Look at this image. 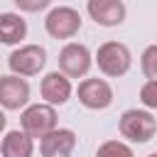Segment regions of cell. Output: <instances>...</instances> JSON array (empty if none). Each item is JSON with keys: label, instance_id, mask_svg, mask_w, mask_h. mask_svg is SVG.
Returning a JSON list of instances; mask_svg holds the SVG:
<instances>
[{"label": "cell", "instance_id": "7", "mask_svg": "<svg viewBox=\"0 0 157 157\" xmlns=\"http://www.w3.org/2000/svg\"><path fill=\"white\" fill-rule=\"evenodd\" d=\"M78 101L88 110H105L113 103V88L105 78H83L76 91Z\"/></svg>", "mask_w": 157, "mask_h": 157}, {"label": "cell", "instance_id": "8", "mask_svg": "<svg viewBox=\"0 0 157 157\" xmlns=\"http://www.w3.org/2000/svg\"><path fill=\"white\" fill-rule=\"evenodd\" d=\"M0 103L5 110H20L29 103V83L22 76L7 74L0 78Z\"/></svg>", "mask_w": 157, "mask_h": 157}, {"label": "cell", "instance_id": "3", "mask_svg": "<svg viewBox=\"0 0 157 157\" xmlns=\"http://www.w3.org/2000/svg\"><path fill=\"white\" fill-rule=\"evenodd\" d=\"M20 125L32 140H44L49 132L56 130V110L49 103H32L22 110Z\"/></svg>", "mask_w": 157, "mask_h": 157}, {"label": "cell", "instance_id": "10", "mask_svg": "<svg viewBox=\"0 0 157 157\" xmlns=\"http://www.w3.org/2000/svg\"><path fill=\"white\" fill-rule=\"evenodd\" d=\"M71 91L74 88H71L69 76H64L61 71H49L39 83V93L49 105H64L71 98Z\"/></svg>", "mask_w": 157, "mask_h": 157}, {"label": "cell", "instance_id": "16", "mask_svg": "<svg viewBox=\"0 0 157 157\" xmlns=\"http://www.w3.org/2000/svg\"><path fill=\"white\" fill-rule=\"evenodd\" d=\"M140 101H142L145 108L157 110V81H145L140 86Z\"/></svg>", "mask_w": 157, "mask_h": 157}, {"label": "cell", "instance_id": "12", "mask_svg": "<svg viewBox=\"0 0 157 157\" xmlns=\"http://www.w3.org/2000/svg\"><path fill=\"white\" fill-rule=\"evenodd\" d=\"M2 157H32L34 152V140L25 130H7L0 145Z\"/></svg>", "mask_w": 157, "mask_h": 157}, {"label": "cell", "instance_id": "5", "mask_svg": "<svg viewBox=\"0 0 157 157\" xmlns=\"http://www.w3.org/2000/svg\"><path fill=\"white\" fill-rule=\"evenodd\" d=\"M47 64V49L39 44H25L7 56V66L15 76H37Z\"/></svg>", "mask_w": 157, "mask_h": 157}, {"label": "cell", "instance_id": "4", "mask_svg": "<svg viewBox=\"0 0 157 157\" xmlns=\"http://www.w3.org/2000/svg\"><path fill=\"white\" fill-rule=\"evenodd\" d=\"M44 29L54 39H71L81 29V15H78V10H74L69 5H56L47 12Z\"/></svg>", "mask_w": 157, "mask_h": 157}, {"label": "cell", "instance_id": "9", "mask_svg": "<svg viewBox=\"0 0 157 157\" xmlns=\"http://www.w3.org/2000/svg\"><path fill=\"white\" fill-rule=\"evenodd\" d=\"M86 10L101 27H118L125 20V2L120 0H88Z\"/></svg>", "mask_w": 157, "mask_h": 157}, {"label": "cell", "instance_id": "6", "mask_svg": "<svg viewBox=\"0 0 157 157\" xmlns=\"http://www.w3.org/2000/svg\"><path fill=\"white\" fill-rule=\"evenodd\" d=\"M93 64V56L88 52L86 44H78V42H69L61 47L59 52V71L69 78H81L88 74Z\"/></svg>", "mask_w": 157, "mask_h": 157}, {"label": "cell", "instance_id": "15", "mask_svg": "<svg viewBox=\"0 0 157 157\" xmlns=\"http://www.w3.org/2000/svg\"><path fill=\"white\" fill-rule=\"evenodd\" d=\"M96 157H135V155H132V150L125 142H120V140H105L98 147Z\"/></svg>", "mask_w": 157, "mask_h": 157}, {"label": "cell", "instance_id": "1", "mask_svg": "<svg viewBox=\"0 0 157 157\" xmlns=\"http://www.w3.org/2000/svg\"><path fill=\"white\" fill-rule=\"evenodd\" d=\"M118 130L125 140L130 142H150L157 132V118L150 113V110H140V108H130L120 115V123H118Z\"/></svg>", "mask_w": 157, "mask_h": 157}, {"label": "cell", "instance_id": "2", "mask_svg": "<svg viewBox=\"0 0 157 157\" xmlns=\"http://www.w3.org/2000/svg\"><path fill=\"white\" fill-rule=\"evenodd\" d=\"M96 64H98V69H101L105 76L118 78V76H125V74L130 71V66H132V54H130V49H128L123 42L110 39V42H103V44L98 47V52H96Z\"/></svg>", "mask_w": 157, "mask_h": 157}, {"label": "cell", "instance_id": "13", "mask_svg": "<svg viewBox=\"0 0 157 157\" xmlns=\"http://www.w3.org/2000/svg\"><path fill=\"white\" fill-rule=\"evenodd\" d=\"M27 37V22L22 15L15 12H2L0 15V39L2 44H20Z\"/></svg>", "mask_w": 157, "mask_h": 157}, {"label": "cell", "instance_id": "18", "mask_svg": "<svg viewBox=\"0 0 157 157\" xmlns=\"http://www.w3.org/2000/svg\"><path fill=\"white\" fill-rule=\"evenodd\" d=\"M147 157H157V152H152V155H147Z\"/></svg>", "mask_w": 157, "mask_h": 157}, {"label": "cell", "instance_id": "17", "mask_svg": "<svg viewBox=\"0 0 157 157\" xmlns=\"http://www.w3.org/2000/svg\"><path fill=\"white\" fill-rule=\"evenodd\" d=\"M15 5H17L20 10H25V12H39V10L49 7L52 2H49V0H15Z\"/></svg>", "mask_w": 157, "mask_h": 157}, {"label": "cell", "instance_id": "11", "mask_svg": "<svg viewBox=\"0 0 157 157\" xmlns=\"http://www.w3.org/2000/svg\"><path fill=\"white\" fill-rule=\"evenodd\" d=\"M74 147H76V132L69 128H56L44 140H39L42 157H71Z\"/></svg>", "mask_w": 157, "mask_h": 157}, {"label": "cell", "instance_id": "14", "mask_svg": "<svg viewBox=\"0 0 157 157\" xmlns=\"http://www.w3.org/2000/svg\"><path fill=\"white\" fill-rule=\"evenodd\" d=\"M140 69L147 81H157V44H150L140 56Z\"/></svg>", "mask_w": 157, "mask_h": 157}]
</instances>
